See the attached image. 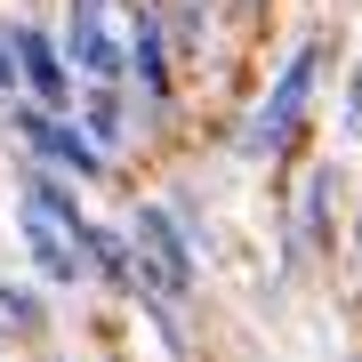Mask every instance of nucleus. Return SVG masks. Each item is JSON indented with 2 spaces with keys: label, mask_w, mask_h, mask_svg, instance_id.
<instances>
[{
  "label": "nucleus",
  "mask_w": 362,
  "mask_h": 362,
  "mask_svg": "<svg viewBox=\"0 0 362 362\" xmlns=\"http://www.w3.org/2000/svg\"><path fill=\"white\" fill-rule=\"evenodd\" d=\"M73 121H81V129H89L113 161L137 145V105H129L121 81H81V89H73Z\"/></svg>",
  "instance_id": "obj_9"
},
{
  "label": "nucleus",
  "mask_w": 362,
  "mask_h": 362,
  "mask_svg": "<svg viewBox=\"0 0 362 362\" xmlns=\"http://www.w3.org/2000/svg\"><path fill=\"white\" fill-rule=\"evenodd\" d=\"M0 33H8V57H16V89L73 113V89H81V81L65 65V49H57V16H0Z\"/></svg>",
  "instance_id": "obj_6"
},
{
  "label": "nucleus",
  "mask_w": 362,
  "mask_h": 362,
  "mask_svg": "<svg viewBox=\"0 0 362 362\" xmlns=\"http://www.w3.org/2000/svg\"><path fill=\"white\" fill-rule=\"evenodd\" d=\"M105 8H121V0H105Z\"/></svg>",
  "instance_id": "obj_13"
},
{
  "label": "nucleus",
  "mask_w": 362,
  "mask_h": 362,
  "mask_svg": "<svg viewBox=\"0 0 362 362\" xmlns=\"http://www.w3.org/2000/svg\"><path fill=\"white\" fill-rule=\"evenodd\" d=\"M338 137L362 145V57L346 65V89H338Z\"/></svg>",
  "instance_id": "obj_11"
},
{
  "label": "nucleus",
  "mask_w": 362,
  "mask_h": 362,
  "mask_svg": "<svg viewBox=\"0 0 362 362\" xmlns=\"http://www.w3.org/2000/svg\"><path fill=\"white\" fill-rule=\"evenodd\" d=\"M57 330V298L33 274H0V346H40Z\"/></svg>",
  "instance_id": "obj_10"
},
{
  "label": "nucleus",
  "mask_w": 362,
  "mask_h": 362,
  "mask_svg": "<svg viewBox=\"0 0 362 362\" xmlns=\"http://www.w3.org/2000/svg\"><path fill=\"white\" fill-rule=\"evenodd\" d=\"M0 137H8V153H25V161H49V169H65L73 185H113V153L81 129V121L65 113V105H40V97H0Z\"/></svg>",
  "instance_id": "obj_3"
},
{
  "label": "nucleus",
  "mask_w": 362,
  "mask_h": 362,
  "mask_svg": "<svg viewBox=\"0 0 362 362\" xmlns=\"http://www.w3.org/2000/svg\"><path fill=\"white\" fill-rule=\"evenodd\" d=\"M57 49H65L73 81H121V8L57 0Z\"/></svg>",
  "instance_id": "obj_7"
},
{
  "label": "nucleus",
  "mask_w": 362,
  "mask_h": 362,
  "mask_svg": "<svg viewBox=\"0 0 362 362\" xmlns=\"http://www.w3.org/2000/svg\"><path fill=\"white\" fill-rule=\"evenodd\" d=\"M8 226H16V250H25V274L57 298V306L97 290V282H89V258H81V242H73L65 218H49V209H33V202L8 194Z\"/></svg>",
  "instance_id": "obj_5"
},
{
  "label": "nucleus",
  "mask_w": 362,
  "mask_h": 362,
  "mask_svg": "<svg viewBox=\"0 0 362 362\" xmlns=\"http://www.w3.org/2000/svg\"><path fill=\"white\" fill-rule=\"evenodd\" d=\"M121 233H129V250H137L129 306H202V242L185 233V218L161 194L121 209Z\"/></svg>",
  "instance_id": "obj_2"
},
{
  "label": "nucleus",
  "mask_w": 362,
  "mask_h": 362,
  "mask_svg": "<svg viewBox=\"0 0 362 362\" xmlns=\"http://www.w3.org/2000/svg\"><path fill=\"white\" fill-rule=\"evenodd\" d=\"M73 242H81V258H89V282L113 298V306H129V290H137V250H129V233H121V218H81L73 226Z\"/></svg>",
  "instance_id": "obj_8"
},
{
  "label": "nucleus",
  "mask_w": 362,
  "mask_h": 362,
  "mask_svg": "<svg viewBox=\"0 0 362 362\" xmlns=\"http://www.w3.org/2000/svg\"><path fill=\"white\" fill-rule=\"evenodd\" d=\"M322 81H330V33H298L290 57L266 73V89L233 121V161L242 169H290L306 153L314 113H322Z\"/></svg>",
  "instance_id": "obj_1"
},
{
  "label": "nucleus",
  "mask_w": 362,
  "mask_h": 362,
  "mask_svg": "<svg viewBox=\"0 0 362 362\" xmlns=\"http://www.w3.org/2000/svg\"><path fill=\"white\" fill-rule=\"evenodd\" d=\"M338 161H306L282 202V226H274V266H282V282H306V274H322L338 258Z\"/></svg>",
  "instance_id": "obj_4"
},
{
  "label": "nucleus",
  "mask_w": 362,
  "mask_h": 362,
  "mask_svg": "<svg viewBox=\"0 0 362 362\" xmlns=\"http://www.w3.org/2000/svg\"><path fill=\"white\" fill-rule=\"evenodd\" d=\"M338 250H346V266H354V306H362V218L338 226Z\"/></svg>",
  "instance_id": "obj_12"
}]
</instances>
